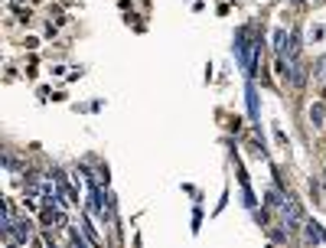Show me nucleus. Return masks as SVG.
<instances>
[{
    "mask_svg": "<svg viewBox=\"0 0 326 248\" xmlns=\"http://www.w3.org/2000/svg\"><path fill=\"white\" fill-rule=\"evenodd\" d=\"M290 4H300V0H290Z\"/></svg>",
    "mask_w": 326,
    "mask_h": 248,
    "instance_id": "obj_16",
    "label": "nucleus"
},
{
    "mask_svg": "<svg viewBox=\"0 0 326 248\" xmlns=\"http://www.w3.org/2000/svg\"><path fill=\"white\" fill-rule=\"evenodd\" d=\"M323 186H326V180H323Z\"/></svg>",
    "mask_w": 326,
    "mask_h": 248,
    "instance_id": "obj_17",
    "label": "nucleus"
},
{
    "mask_svg": "<svg viewBox=\"0 0 326 248\" xmlns=\"http://www.w3.org/2000/svg\"><path fill=\"white\" fill-rule=\"evenodd\" d=\"M303 238L310 245H326V229L320 222H303Z\"/></svg>",
    "mask_w": 326,
    "mask_h": 248,
    "instance_id": "obj_5",
    "label": "nucleus"
},
{
    "mask_svg": "<svg viewBox=\"0 0 326 248\" xmlns=\"http://www.w3.org/2000/svg\"><path fill=\"white\" fill-rule=\"evenodd\" d=\"M313 72H326V59H320V62H316V66H313Z\"/></svg>",
    "mask_w": 326,
    "mask_h": 248,
    "instance_id": "obj_15",
    "label": "nucleus"
},
{
    "mask_svg": "<svg viewBox=\"0 0 326 248\" xmlns=\"http://www.w3.org/2000/svg\"><path fill=\"white\" fill-rule=\"evenodd\" d=\"M248 36H251V26H238L235 30V56H238V66H248V59H251L254 39H248Z\"/></svg>",
    "mask_w": 326,
    "mask_h": 248,
    "instance_id": "obj_2",
    "label": "nucleus"
},
{
    "mask_svg": "<svg viewBox=\"0 0 326 248\" xmlns=\"http://www.w3.org/2000/svg\"><path fill=\"white\" fill-rule=\"evenodd\" d=\"M245 98H248V111H251V118L258 121V92H254L251 82H248V88H245Z\"/></svg>",
    "mask_w": 326,
    "mask_h": 248,
    "instance_id": "obj_9",
    "label": "nucleus"
},
{
    "mask_svg": "<svg viewBox=\"0 0 326 248\" xmlns=\"http://www.w3.org/2000/svg\"><path fill=\"white\" fill-rule=\"evenodd\" d=\"M85 235H88V242H92V245H98V235H95V229H92V222H85Z\"/></svg>",
    "mask_w": 326,
    "mask_h": 248,
    "instance_id": "obj_12",
    "label": "nucleus"
},
{
    "mask_svg": "<svg viewBox=\"0 0 326 248\" xmlns=\"http://www.w3.org/2000/svg\"><path fill=\"white\" fill-rule=\"evenodd\" d=\"M284 199H287V193H281V190H268L265 193V206H271V209H281Z\"/></svg>",
    "mask_w": 326,
    "mask_h": 248,
    "instance_id": "obj_7",
    "label": "nucleus"
},
{
    "mask_svg": "<svg viewBox=\"0 0 326 248\" xmlns=\"http://www.w3.org/2000/svg\"><path fill=\"white\" fill-rule=\"evenodd\" d=\"M271 238H274V242H287V229H274Z\"/></svg>",
    "mask_w": 326,
    "mask_h": 248,
    "instance_id": "obj_13",
    "label": "nucleus"
},
{
    "mask_svg": "<svg viewBox=\"0 0 326 248\" xmlns=\"http://www.w3.org/2000/svg\"><path fill=\"white\" fill-rule=\"evenodd\" d=\"M287 82H290L294 88H303V85H307V66H303L300 59L287 62Z\"/></svg>",
    "mask_w": 326,
    "mask_h": 248,
    "instance_id": "obj_4",
    "label": "nucleus"
},
{
    "mask_svg": "<svg viewBox=\"0 0 326 248\" xmlns=\"http://www.w3.org/2000/svg\"><path fill=\"white\" fill-rule=\"evenodd\" d=\"M69 238H72V242H75V245H79V248H85V245H92V242H88V235H82V232H79V229H72V225H69Z\"/></svg>",
    "mask_w": 326,
    "mask_h": 248,
    "instance_id": "obj_10",
    "label": "nucleus"
},
{
    "mask_svg": "<svg viewBox=\"0 0 326 248\" xmlns=\"http://www.w3.org/2000/svg\"><path fill=\"white\" fill-rule=\"evenodd\" d=\"M281 219H284V229L287 232H294V229L303 225V206H300V199H294L290 193H287V199H284V206H281Z\"/></svg>",
    "mask_w": 326,
    "mask_h": 248,
    "instance_id": "obj_1",
    "label": "nucleus"
},
{
    "mask_svg": "<svg viewBox=\"0 0 326 248\" xmlns=\"http://www.w3.org/2000/svg\"><path fill=\"white\" fill-rule=\"evenodd\" d=\"M254 219H258V225H268V209H258V216H254Z\"/></svg>",
    "mask_w": 326,
    "mask_h": 248,
    "instance_id": "obj_14",
    "label": "nucleus"
},
{
    "mask_svg": "<svg viewBox=\"0 0 326 248\" xmlns=\"http://www.w3.org/2000/svg\"><path fill=\"white\" fill-rule=\"evenodd\" d=\"M300 49H303V39H300V30H290V36H287V43H284L281 56L287 59V62H294V59H300Z\"/></svg>",
    "mask_w": 326,
    "mask_h": 248,
    "instance_id": "obj_3",
    "label": "nucleus"
},
{
    "mask_svg": "<svg viewBox=\"0 0 326 248\" xmlns=\"http://www.w3.org/2000/svg\"><path fill=\"white\" fill-rule=\"evenodd\" d=\"M238 180H241V199H245V206H248V209H254V193H251V183H248V176L238 173Z\"/></svg>",
    "mask_w": 326,
    "mask_h": 248,
    "instance_id": "obj_8",
    "label": "nucleus"
},
{
    "mask_svg": "<svg viewBox=\"0 0 326 248\" xmlns=\"http://www.w3.org/2000/svg\"><path fill=\"white\" fill-rule=\"evenodd\" d=\"M13 235H17V245L30 242V235H33V222H30V219H17V222H13Z\"/></svg>",
    "mask_w": 326,
    "mask_h": 248,
    "instance_id": "obj_6",
    "label": "nucleus"
},
{
    "mask_svg": "<svg viewBox=\"0 0 326 248\" xmlns=\"http://www.w3.org/2000/svg\"><path fill=\"white\" fill-rule=\"evenodd\" d=\"M310 121H313V128H323V105L310 108Z\"/></svg>",
    "mask_w": 326,
    "mask_h": 248,
    "instance_id": "obj_11",
    "label": "nucleus"
}]
</instances>
